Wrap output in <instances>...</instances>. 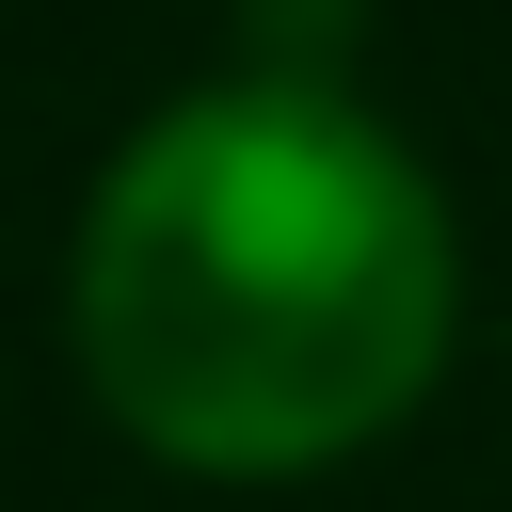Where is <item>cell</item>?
<instances>
[{
    "label": "cell",
    "mask_w": 512,
    "mask_h": 512,
    "mask_svg": "<svg viewBox=\"0 0 512 512\" xmlns=\"http://www.w3.org/2000/svg\"><path fill=\"white\" fill-rule=\"evenodd\" d=\"M448 320V208L400 128L304 64L160 96L80 192V336L112 400L208 464L336 448Z\"/></svg>",
    "instance_id": "1"
}]
</instances>
